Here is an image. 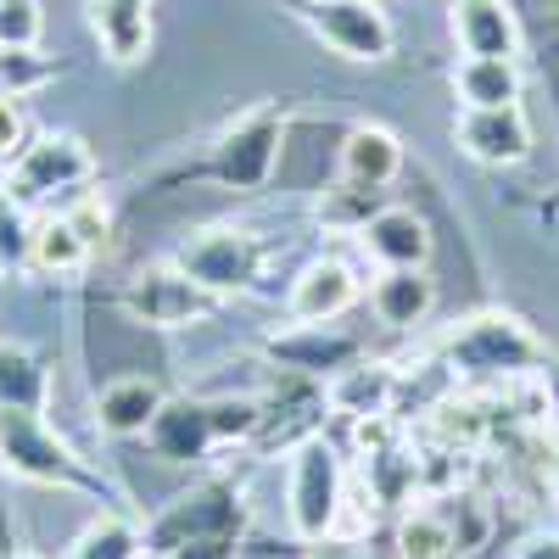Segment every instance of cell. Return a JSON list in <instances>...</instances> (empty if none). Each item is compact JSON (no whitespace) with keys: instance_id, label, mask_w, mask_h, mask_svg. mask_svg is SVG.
I'll use <instances>...</instances> for the list:
<instances>
[{"instance_id":"cell-1","label":"cell","mask_w":559,"mask_h":559,"mask_svg":"<svg viewBox=\"0 0 559 559\" xmlns=\"http://www.w3.org/2000/svg\"><path fill=\"white\" fill-rule=\"evenodd\" d=\"M263 426V408L252 397H218V403H191V397H163L152 419V453L163 464H197L218 442H247Z\"/></svg>"},{"instance_id":"cell-2","label":"cell","mask_w":559,"mask_h":559,"mask_svg":"<svg viewBox=\"0 0 559 559\" xmlns=\"http://www.w3.org/2000/svg\"><path fill=\"white\" fill-rule=\"evenodd\" d=\"M0 471L34 487H68V492H102V481L73 459V448L45 426L39 408H0Z\"/></svg>"},{"instance_id":"cell-3","label":"cell","mask_w":559,"mask_h":559,"mask_svg":"<svg viewBox=\"0 0 559 559\" xmlns=\"http://www.w3.org/2000/svg\"><path fill=\"white\" fill-rule=\"evenodd\" d=\"M448 358H453V369H464V376H526V369L548 364L554 353L515 313H476L448 342Z\"/></svg>"},{"instance_id":"cell-4","label":"cell","mask_w":559,"mask_h":559,"mask_svg":"<svg viewBox=\"0 0 559 559\" xmlns=\"http://www.w3.org/2000/svg\"><path fill=\"white\" fill-rule=\"evenodd\" d=\"M241 532H247V503H241V492L224 487V481H207V487H197V492L174 498L140 537H146V554H152V559H163V554L179 548V543H197V537H241Z\"/></svg>"},{"instance_id":"cell-5","label":"cell","mask_w":559,"mask_h":559,"mask_svg":"<svg viewBox=\"0 0 559 559\" xmlns=\"http://www.w3.org/2000/svg\"><path fill=\"white\" fill-rule=\"evenodd\" d=\"M342 515V459L324 437H308L292 459V526L302 543H324Z\"/></svg>"},{"instance_id":"cell-6","label":"cell","mask_w":559,"mask_h":559,"mask_svg":"<svg viewBox=\"0 0 559 559\" xmlns=\"http://www.w3.org/2000/svg\"><path fill=\"white\" fill-rule=\"evenodd\" d=\"M258 263H263V247L247 236V229H224V224L218 229H197V236L179 247V269L213 297L247 292L258 280Z\"/></svg>"},{"instance_id":"cell-7","label":"cell","mask_w":559,"mask_h":559,"mask_svg":"<svg viewBox=\"0 0 559 559\" xmlns=\"http://www.w3.org/2000/svg\"><path fill=\"white\" fill-rule=\"evenodd\" d=\"M308 23L331 51H342L353 62H381L392 51V23L376 0H313Z\"/></svg>"},{"instance_id":"cell-8","label":"cell","mask_w":559,"mask_h":559,"mask_svg":"<svg viewBox=\"0 0 559 559\" xmlns=\"http://www.w3.org/2000/svg\"><path fill=\"white\" fill-rule=\"evenodd\" d=\"M90 174H96V163H90L84 140L45 134V140H34V146L17 152V163H12V197L34 202V197H51V191H73V185H84Z\"/></svg>"},{"instance_id":"cell-9","label":"cell","mask_w":559,"mask_h":559,"mask_svg":"<svg viewBox=\"0 0 559 559\" xmlns=\"http://www.w3.org/2000/svg\"><path fill=\"white\" fill-rule=\"evenodd\" d=\"M280 134H286L280 112H252L247 123H236L213 146V174L224 185H236V191H258V185H269V174H274Z\"/></svg>"},{"instance_id":"cell-10","label":"cell","mask_w":559,"mask_h":559,"mask_svg":"<svg viewBox=\"0 0 559 559\" xmlns=\"http://www.w3.org/2000/svg\"><path fill=\"white\" fill-rule=\"evenodd\" d=\"M123 308L140 324H152V331H174V324L202 319L213 308V292H202L185 269H152V274H140L134 286L123 292Z\"/></svg>"},{"instance_id":"cell-11","label":"cell","mask_w":559,"mask_h":559,"mask_svg":"<svg viewBox=\"0 0 559 559\" xmlns=\"http://www.w3.org/2000/svg\"><path fill=\"white\" fill-rule=\"evenodd\" d=\"M453 134L476 163H492V168H515V163L532 157V123H526L521 107H487V112L464 107Z\"/></svg>"},{"instance_id":"cell-12","label":"cell","mask_w":559,"mask_h":559,"mask_svg":"<svg viewBox=\"0 0 559 559\" xmlns=\"http://www.w3.org/2000/svg\"><path fill=\"white\" fill-rule=\"evenodd\" d=\"M358 241H364L369 258L386 263V269H426V258H431V229L408 207H381L358 229Z\"/></svg>"},{"instance_id":"cell-13","label":"cell","mask_w":559,"mask_h":559,"mask_svg":"<svg viewBox=\"0 0 559 559\" xmlns=\"http://www.w3.org/2000/svg\"><path fill=\"white\" fill-rule=\"evenodd\" d=\"M353 297H358L353 269L336 263V258H319V263H308V269L297 274V286H292V319H302V324H324V319L347 313Z\"/></svg>"},{"instance_id":"cell-14","label":"cell","mask_w":559,"mask_h":559,"mask_svg":"<svg viewBox=\"0 0 559 559\" xmlns=\"http://www.w3.org/2000/svg\"><path fill=\"white\" fill-rule=\"evenodd\" d=\"M152 0H90V28H96L102 39V51L129 68L146 57V45H152V17H146Z\"/></svg>"},{"instance_id":"cell-15","label":"cell","mask_w":559,"mask_h":559,"mask_svg":"<svg viewBox=\"0 0 559 559\" xmlns=\"http://www.w3.org/2000/svg\"><path fill=\"white\" fill-rule=\"evenodd\" d=\"M157 408H163L157 381L123 376V381L102 386V397H96V426H102L107 437H146L152 419H157Z\"/></svg>"},{"instance_id":"cell-16","label":"cell","mask_w":559,"mask_h":559,"mask_svg":"<svg viewBox=\"0 0 559 559\" xmlns=\"http://www.w3.org/2000/svg\"><path fill=\"white\" fill-rule=\"evenodd\" d=\"M453 28H459L464 57H509L515 62L521 28H515V17H509L503 0H459Z\"/></svg>"},{"instance_id":"cell-17","label":"cell","mask_w":559,"mask_h":559,"mask_svg":"<svg viewBox=\"0 0 559 559\" xmlns=\"http://www.w3.org/2000/svg\"><path fill=\"white\" fill-rule=\"evenodd\" d=\"M369 308L381 313V324L408 331V324H419V319L437 308V280L426 269H386L376 280V292H369Z\"/></svg>"},{"instance_id":"cell-18","label":"cell","mask_w":559,"mask_h":559,"mask_svg":"<svg viewBox=\"0 0 559 559\" xmlns=\"http://www.w3.org/2000/svg\"><path fill=\"white\" fill-rule=\"evenodd\" d=\"M342 168H347V179H358V185H392L397 179V168H403V146H397V134L392 129H381V123H358L353 134H347V146H342Z\"/></svg>"},{"instance_id":"cell-19","label":"cell","mask_w":559,"mask_h":559,"mask_svg":"<svg viewBox=\"0 0 559 559\" xmlns=\"http://www.w3.org/2000/svg\"><path fill=\"white\" fill-rule=\"evenodd\" d=\"M453 90H459V102L464 107H515L521 102V73L509 57H464V68L453 73Z\"/></svg>"},{"instance_id":"cell-20","label":"cell","mask_w":559,"mask_h":559,"mask_svg":"<svg viewBox=\"0 0 559 559\" xmlns=\"http://www.w3.org/2000/svg\"><path fill=\"white\" fill-rule=\"evenodd\" d=\"M358 347L347 336H331L324 324H302L297 336H280L274 342V358L280 364H292V369H308V376H324V369H347Z\"/></svg>"},{"instance_id":"cell-21","label":"cell","mask_w":559,"mask_h":559,"mask_svg":"<svg viewBox=\"0 0 559 559\" xmlns=\"http://www.w3.org/2000/svg\"><path fill=\"white\" fill-rule=\"evenodd\" d=\"M45 392L51 381H45L39 358L28 347L0 342V408H45Z\"/></svg>"},{"instance_id":"cell-22","label":"cell","mask_w":559,"mask_h":559,"mask_svg":"<svg viewBox=\"0 0 559 559\" xmlns=\"http://www.w3.org/2000/svg\"><path fill=\"white\" fill-rule=\"evenodd\" d=\"M28 258H34V269H45V274H73V269H84L90 241L73 229V218H51V224L34 229Z\"/></svg>"},{"instance_id":"cell-23","label":"cell","mask_w":559,"mask_h":559,"mask_svg":"<svg viewBox=\"0 0 559 559\" xmlns=\"http://www.w3.org/2000/svg\"><path fill=\"white\" fill-rule=\"evenodd\" d=\"M464 548V537L448 526V515H408L403 521V532H397V554L403 559H453Z\"/></svg>"},{"instance_id":"cell-24","label":"cell","mask_w":559,"mask_h":559,"mask_svg":"<svg viewBox=\"0 0 559 559\" xmlns=\"http://www.w3.org/2000/svg\"><path fill=\"white\" fill-rule=\"evenodd\" d=\"M140 554H146V537H140L123 515H107L73 543L68 559H140Z\"/></svg>"},{"instance_id":"cell-25","label":"cell","mask_w":559,"mask_h":559,"mask_svg":"<svg viewBox=\"0 0 559 559\" xmlns=\"http://www.w3.org/2000/svg\"><path fill=\"white\" fill-rule=\"evenodd\" d=\"M376 213H381V191H376V185H358V179L324 191V202H319V218L331 229H364Z\"/></svg>"},{"instance_id":"cell-26","label":"cell","mask_w":559,"mask_h":559,"mask_svg":"<svg viewBox=\"0 0 559 559\" xmlns=\"http://www.w3.org/2000/svg\"><path fill=\"white\" fill-rule=\"evenodd\" d=\"M39 28H45L39 0H0V45L7 51H34Z\"/></svg>"},{"instance_id":"cell-27","label":"cell","mask_w":559,"mask_h":559,"mask_svg":"<svg viewBox=\"0 0 559 559\" xmlns=\"http://www.w3.org/2000/svg\"><path fill=\"white\" fill-rule=\"evenodd\" d=\"M45 79H51V62L39 51H7V45H0V96H28Z\"/></svg>"},{"instance_id":"cell-28","label":"cell","mask_w":559,"mask_h":559,"mask_svg":"<svg viewBox=\"0 0 559 559\" xmlns=\"http://www.w3.org/2000/svg\"><path fill=\"white\" fill-rule=\"evenodd\" d=\"M34 247V229L23 224V213L12 207V197H0V263H23Z\"/></svg>"},{"instance_id":"cell-29","label":"cell","mask_w":559,"mask_h":559,"mask_svg":"<svg viewBox=\"0 0 559 559\" xmlns=\"http://www.w3.org/2000/svg\"><path fill=\"white\" fill-rule=\"evenodd\" d=\"M236 543H241V537H197V543L168 548L163 559H236Z\"/></svg>"},{"instance_id":"cell-30","label":"cell","mask_w":559,"mask_h":559,"mask_svg":"<svg viewBox=\"0 0 559 559\" xmlns=\"http://www.w3.org/2000/svg\"><path fill=\"white\" fill-rule=\"evenodd\" d=\"M23 152V112H17V96H0V157Z\"/></svg>"},{"instance_id":"cell-31","label":"cell","mask_w":559,"mask_h":559,"mask_svg":"<svg viewBox=\"0 0 559 559\" xmlns=\"http://www.w3.org/2000/svg\"><path fill=\"white\" fill-rule=\"evenodd\" d=\"M521 559H559V537H532L521 548Z\"/></svg>"},{"instance_id":"cell-32","label":"cell","mask_w":559,"mask_h":559,"mask_svg":"<svg viewBox=\"0 0 559 559\" xmlns=\"http://www.w3.org/2000/svg\"><path fill=\"white\" fill-rule=\"evenodd\" d=\"M313 559H369V554H358V548H331V543H324V548H313Z\"/></svg>"},{"instance_id":"cell-33","label":"cell","mask_w":559,"mask_h":559,"mask_svg":"<svg viewBox=\"0 0 559 559\" xmlns=\"http://www.w3.org/2000/svg\"><path fill=\"white\" fill-rule=\"evenodd\" d=\"M7 559H39V554H7Z\"/></svg>"}]
</instances>
